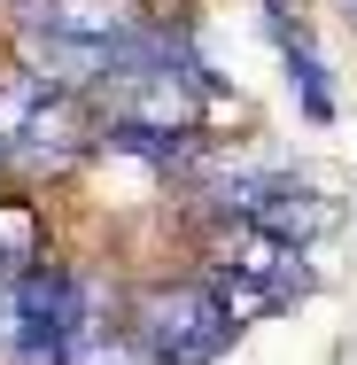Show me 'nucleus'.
<instances>
[{"instance_id": "39448f33", "label": "nucleus", "mask_w": 357, "mask_h": 365, "mask_svg": "<svg viewBox=\"0 0 357 365\" xmlns=\"http://www.w3.org/2000/svg\"><path fill=\"white\" fill-rule=\"evenodd\" d=\"M71 365H155V358H148V342L133 334V319H93L78 334Z\"/></svg>"}, {"instance_id": "f257e3e1", "label": "nucleus", "mask_w": 357, "mask_h": 365, "mask_svg": "<svg viewBox=\"0 0 357 365\" xmlns=\"http://www.w3.org/2000/svg\"><path fill=\"white\" fill-rule=\"evenodd\" d=\"M133 334L148 342L155 365H210L233 334H241V311L210 288V280H179V288H148L133 311Z\"/></svg>"}, {"instance_id": "f03ea898", "label": "nucleus", "mask_w": 357, "mask_h": 365, "mask_svg": "<svg viewBox=\"0 0 357 365\" xmlns=\"http://www.w3.org/2000/svg\"><path fill=\"white\" fill-rule=\"evenodd\" d=\"M24 24L47 39V55H117L155 31L140 0H24Z\"/></svg>"}, {"instance_id": "423d86ee", "label": "nucleus", "mask_w": 357, "mask_h": 365, "mask_svg": "<svg viewBox=\"0 0 357 365\" xmlns=\"http://www.w3.org/2000/svg\"><path fill=\"white\" fill-rule=\"evenodd\" d=\"M342 8H357V0H342Z\"/></svg>"}, {"instance_id": "20e7f679", "label": "nucleus", "mask_w": 357, "mask_h": 365, "mask_svg": "<svg viewBox=\"0 0 357 365\" xmlns=\"http://www.w3.org/2000/svg\"><path fill=\"white\" fill-rule=\"evenodd\" d=\"M101 140L109 148H125V155H140V163H155V171H171V163H187L195 155V133H179V125H148V117H101Z\"/></svg>"}, {"instance_id": "7ed1b4c3", "label": "nucleus", "mask_w": 357, "mask_h": 365, "mask_svg": "<svg viewBox=\"0 0 357 365\" xmlns=\"http://www.w3.org/2000/svg\"><path fill=\"white\" fill-rule=\"evenodd\" d=\"M93 140H101V125L78 109L71 93H55V101L31 117V133L16 140V163H31V171H63V163H78Z\"/></svg>"}]
</instances>
